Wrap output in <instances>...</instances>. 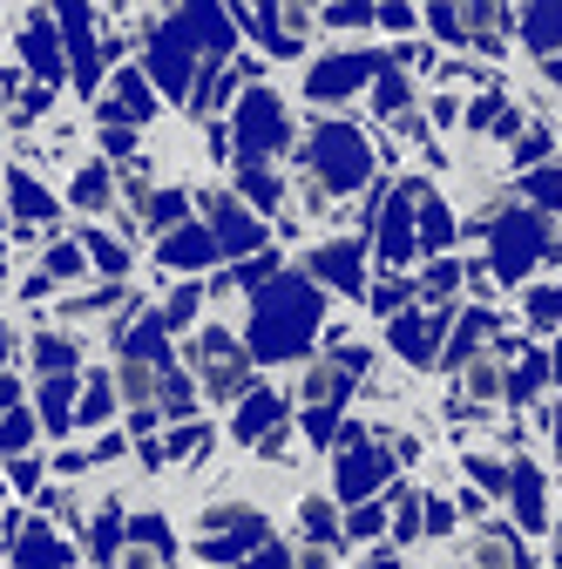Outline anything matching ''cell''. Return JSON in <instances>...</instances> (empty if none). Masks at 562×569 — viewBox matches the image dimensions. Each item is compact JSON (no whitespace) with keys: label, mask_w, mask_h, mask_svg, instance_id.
I'll return each instance as SVG.
<instances>
[{"label":"cell","mask_w":562,"mask_h":569,"mask_svg":"<svg viewBox=\"0 0 562 569\" xmlns=\"http://www.w3.org/2000/svg\"><path fill=\"white\" fill-rule=\"evenodd\" d=\"M271 413H278V393H258V400L244 407V420H238V435H258V427H264Z\"/></svg>","instance_id":"20"},{"label":"cell","mask_w":562,"mask_h":569,"mask_svg":"<svg viewBox=\"0 0 562 569\" xmlns=\"http://www.w3.org/2000/svg\"><path fill=\"white\" fill-rule=\"evenodd\" d=\"M68 387H76V380H41V420L48 427H68V407H76V393H68Z\"/></svg>","instance_id":"14"},{"label":"cell","mask_w":562,"mask_h":569,"mask_svg":"<svg viewBox=\"0 0 562 569\" xmlns=\"http://www.w3.org/2000/svg\"><path fill=\"white\" fill-rule=\"evenodd\" d=\"M34 367H41V380H61L76 367V339L68 332H34Z\"/></svg>","instance_id":"9"},{"label":"cell","mask_w":562,"mask_h":569,"mask_svg":"<svg viewBox=\"0 0 562 569\" xmlns=\"http://www.w3.org/2000/svg\"><path fill=\"white\" fill-rule=\"evenodd\" d=\"M28 448V413H0V455H21Z\"/></svg>","instance_id":"19"},{"label":"cell","mask_w":562,"mask_h":569,"mask_svg":"<svg viewBox=\"0 0 562 569\" xmlns=\"http://www.w3.org/2000/svg\"><path fill=\"white\" fill-rule=\"evenodd\" d=\"M0 352H8V332H0Z\"/></svg>","instance_id":"29"},{"label":"cell","mask_w":562,"mask_h":569,"mask_svg":"<svg viewBox=\"0 0 562 569\" xmlns=\"http://www.w3.org/2000/svg\"><path fill=\"white\" fill-rule=\"evenodd\" d=\"M474 129H481V136H515V109H509L502 96H481V102H474Z\"/></svg>","instance_id":"13"},{"label":"cell","mask_w":562,"mask_h":569,"mask_svg":"<svg viewBox=\"0 0 562 569\" xmlns=\"http://www.w3.org/2000/svg\"><path fill=\"white\" fill-rule=\"evenodd\" d=\"M238 136H244V150H251V163H264L271 150H278V142H285L292 136V122H285V102H278V96H251L244 109H238Z\"/></svg>","instance_id":"3"},{"label":"cell","mask_w":562,"mask_h":569,"mask_svg":"<svg viewBox=\"0 0 562 569\" xmlns=\"http://www.w3.org/2000/svg\"><path fill=\"white\" fill-rule=\"evenodd\" d=\"M312 271H319L325 284H339V292H360V251H353V244H325V251L312 258Z\"/></svg>","instance_id":"8"},{"label":"cell","mask_w":562,"mask_h":569,"mask_svg":"<svg viewBox=\"0 0 562 569\" xmlns=\"http://www.w3.org/2000/svg\"><path fill=\"white\" fill-rule=\"evenodd\" d=\"M345 387H353V373H345L339 360H312V373H305V387H299V400H305L312 413H332V407L345 400Z\"/></svg>","instance_id":"6"},{"label":"cell","mask_w":562,"mask_h":569,"mask_svg":"<svg viewBox=\"0 0 562 569\" xmlns=\"http://www.w3.org/2000/svg\"><path fill=\"white\" fill-rule=\"evenodd\" d=\"M305 529H312V536H319V542H325V536H332V509H325V502H319V495H312V502H305Z\"/></svg>","instance_id":"22"},{"label":"cell","mask_w":562,"mask_h":569,"mask_svg":"<svg viewBox=\"0 0 562 569\" xmlns=\"http://www.w3.org/2000/svg\"><path fill=\"white\" fill-rule=\"evenodd\" d=\"M448 238H454V218H448L441 203H428V224H420V244H428V251H441Z\"/></svg>","instance_id":"17"},{"label":"cell","mask_w":562,"mask_h":569,"mask_svg":"<svg viewBox=\"0 0 562 569\" xmlns=\"http://www.w3.org/2000/svg\"><path fill=\"white\" fill-rule=\"evenodd\" d=\"M14 569H68V549L54 542V529H48V522H34V529L21 536V549H14Z\"/></svg>","instance_id":"7"},{"label":"cell","mask_w":562,"mask_h":569,"mask_svg":"<svg viewBox=\"0 0 562 569\" xmlns=\"http://www.w3.org/2000/svg\"><path fill=\"white\" fill-rule=\"evenodd\" d=\"M109 413V380H89V400H82V420H102Z\"/></svg>","instance_id":"23"},{"label":"cell","mask_w":562,"mask_h":569,"mask_svg":"<svg viewBox=\"0 0 562 569\" xmlns=\"http://www.w3.org/2000/svg\"><path fill=\"white\" fill-rule=\"evenodd\" d=\"M367 68H373V54H325L319 68H312V96L325 102V96H345V89H353V82H367Z\"/></svg>","instance_id":"5"},{"label":"cell","mask_w":562,"mask_h":569,"mask_svg":"<svg viewBox=\"0 0 562 569\" xmlns=\"http://www.w3.org/2000/svg\"><path fill=\"white\" fill-rule=\"evenodd\" d=\"M428 529H434V536H448V529H454V509H448V502H434V509H428Z\"/></svg>","instance_id":"26"},{"label":"cell","mask_w":562,"mask_h":569,"mask_svg":"<svg viewBox=\"0 0 562 569\" xmlns=\"http://www.w3.org/2000/svg\"><path fill=\"white\" fill-rule=\"evenodd\" d=\"M203 210H210V224H218L224 251H251V244H264V224L251 218L244 203H231V197H218V190H203Z\"/></svg>","instance_id":"4"},{"label":"cell","mask_w":562,"mask_h":569,"mask_svg":"<svg viewBox=\"0 0 562 569\" xmlns=\"http://www.w3.org/2000/svg\"><path fill=\"white\" fill-rule=\"evenodd\" d=\"M14 393H21V387H14L8 373H0V407H14Z\"/></svg>","instance_id":"27"},{"label":"cell","mask_w":562,"mask_h":569,"mask_svg":"<svg viewBox=\"0 0 562 569\" xmlns=\"http://www.w3.org/2000/svg\"><path fill=\"white\" fill-rule=\"evenodd\" d=\"M89 251H96V264H102V271H116V278L129 271V251H122V244H109V238H89Z\"/></svg>","instance_id":"21"},{"label":"cell","mask_w":562,"mask_h":569,"mask_svg":"<svg viewBox=\"0 0 562 569\" xmlns=\"http://www.w3.org/2000/svg\"><path fill=\"white\" fill-rule=\"evenodd\" d=\"M190 360L203 367V387H210V400H238L244 387H251V367H244V352L210 326V332H197L190 339Z\"/></svg>","instance_id":"2"},{"label":"cell","mask_w":562,"mask_h":569,"mask_svg":"<svg viewBox=\"0 0 562 569\" xmlns=\"http://www.w3.org/2000/svg\"><path fill=\"white\" fill-rule=\"evenodd\" d=\"M515 562H522L515 536H495V529H488V536L474 542V569H515Z\"/></svg>","instance_id":"12"},{"label":"cell","mask_w":562,"mask_h":569,"mask_svg":"<svg viewBox=\"0 0 562 569\" xmlns=\"http://www.w3.org/2000/svg\"><path fill=\"white\" fill-rule=\"evenodd\" d=\"M454 284H461V264H454V258H441V264H428V278H420V292H428V299H448Z\"/></svg>","instance_id":"15"},{"label":"cell","mask_w":562,"mask_h":569,"mask_svg":"<svg viewBox=\"0 0 562 569\" xmlns=\"http://www.w3.org/2000/svg\"><path fill=\"white\" fill-rule=\"evenodd\" d=\"M542 68H549V82H562V54H549V61H542Z\"/></svg>","instance_id":"28"},{"label":"cell","mask_w":562,"mask_h":569,"mask_svg":"<svg viewBox=\"0 0 562 569\" xmlns=\"http://www.w3.org/2000/svg\"><path fill=\"white\" fill-rule=\"evenodd\" d=\"M21 48H28V61L41 68V76H48V82L61 76V48H54V34H48V21H28V34H21Z\"/></svg>","instance_id":"11"},{"label":"cell","mask_w":562,"mask_h":569,"mask_svg":"<svg viewBox=\"0 0 562 569\" xmlns=\"http://www.w3.org/2000/svg\"><path fill=\"white\" fill-rule=\"evenodd\" d=\"M373 569H393V562H373Z\"/></svg>","instance_id":"30"},{"label":"cell","mask_w":562,"mask_h":569,"mask_svg":"<svg viewBox=\"0 0 562 569\" xmlns=\"http://www.w3.org/2000/svg\"><path fill=\"white\" fill-rule=\"evenodd\" d=\"M373 14L367 8H325V28H367Z\"/></svg>","instance_id":"24"},{"label":"cell","mask_w":562,"mask_h":569,"mask_svg":"<svg viewBox=\"0 0 562 569\" xmlns=\"http://www.w3.org/2000/svg\"><path fill=\"white\" fill-rule=\"evenodd\" d=\"M522 41L549 61V54L562 48V8H535V14H522Z\"/></svg>","instance_id":"10"},{"label":"cell","mask_w":562,"mask_h":569,"mask_svg":"<svg viewBox=\"0 0 562 569\" xmlns=\"http://www.w3.org/2000/svg\"><path fill=\"white\" fill-rule=\"evenodd\" d=\"M555 312H562V284H535V292H529V319L549 326Z\"/></svg>","instance_id":"18"},{"label":"cell","mask_w":562,"mask_h":569,"mask_svg":"<svg viewBox=\"0 0 562 569\" xmlns=\"http://www.w3.org/2000/svg\"><path fill=\"white\" fill-rule=\"evenodd\" d=\"M305 332H312V299L299 292V284H278V292L258 306V352L271 360H292V352L305 346Z\"/></svg>","instance_id":"1"},{"label":"cell","mask_w":562,"mask_h":569,"mask_svg":"<svg viewBox=\"0 0 562 569\" xmlns=\"http://www.w3.org/2000/svg\"><path fill=\"white\" fill-rule=\"evenodd\" d=\"M373 21H380V28H387V34H407V28H413V14H407V8H380V14H373Z\"/></svg>","instance_id":"25"},{"label":"cell","mask_w":562,"mask_h":569,"mask_svg":"<svg viewBox=\"0 0 562 569\" xmlns=\"http://www.w3.org/2000/svg\"><path fill=\"white\" fill-rule=\"evenodd\" d=\"M163 258H177V264H203V258H210V238H203V231H183V238L163 244Z\"/></svg>","instance_id":"16"}]
</instances>
